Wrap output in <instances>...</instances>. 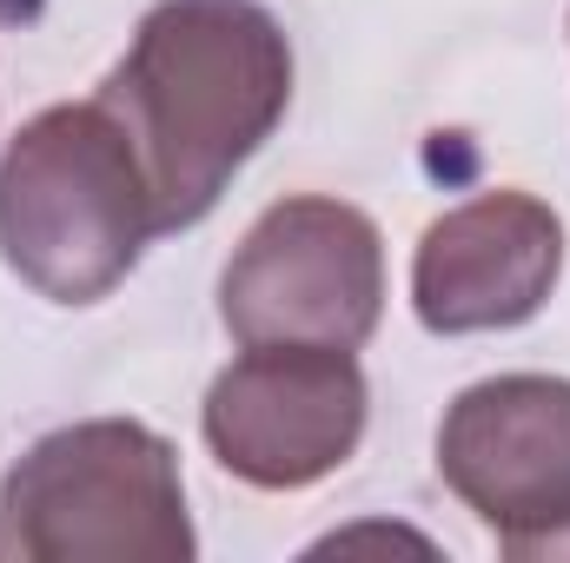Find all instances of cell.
<instances>
[{"instance_id":"obj_4","label":"cell","mask_w":570,"mask_h":563,"mask_svg":"<svg viewBox=\"0 0 570 563\" xmlns=\"http://www.w3.org/2000/svg\"><path fill=\"white\" fill-rule=\"evenodd\" d=\"M385 312V246L379 226L345 199H279L239 239L219 318L246 352L318 345L358 352Z\"/></svg>"},{"instance_id":"obj_7","label":"cell","mask_w":570,"mask_h":563,"mask_svg":"<svg viewBox=\"0 0 570 563\" xmlns=\"http://www.w3.org/2000/svg\"><path fill=\"white\" fill-rule=\"evenodd\" d=\"M564 273V219L531 192H478L431 219L412 259V305L438 338L538 318Z\"/></svg>"},{"instance_id":"obj_2","label":"cell","mask_w":570,"mask_h":563,"mask_svg":"<svg viewBox=\"0 0 570 563\" xmlns=\"http://www.w3.org/2000/svg\"><path fill=\"white\" fill-rule=\"evenodd\" d=\"M159 233L140 152L100 107H47L0 152V259L53 305H94Z\"/></svg>"},{"instance_id":"obj_3","label":"cell","mask_w":570,"mask_h":563,"mask_svg":"<svg viewBox=\"0 0 570 563\" xmlns=\"http://www.w3.org/2000/svg\"><path fill=\"white\" fill-rule=\"evenodd\" d=\"M0 557L20 563H186L179 451L134 418L47 431L0 477Z\"/></svg>"},{"instance_id":"obj_6","label":"cell","mask_w":570,"mask_h":563,"mask_svg":"<svg viewBox=\"0 0 570 563\" xmlns=\"http://www.w3.org/2000/svg\"><path fill=\"white\" fill-rule=\"evenodd\" d=\"M365 372L352 352L273 345L226 365L206 392V444L253 491H305L365 437Z\"/></svg>"},{"instance_id":"obj_1","label":"cell","mask_w":570,"mask_h":563,"mask_svg":"<svg viewBox=\"0 0 570 563\" xmlns=\"http://www.w3.org/2000/svg\"><path fill=\"white\" fill-rule=\"evenodd\" d=\"M100 107L140 152L159 233H186L292 107L285 27L259 0H159Z\"/></svg>"},{"instance_id":"obj_5","label":"cell","mask_w":570,"mask_h":563,"mask_svg":"<svg viewBox=\"0 0 570 563\" xmlns=\"http://www.w3.org/2000/svg\"><path fill=\"white\" fill-rule=\"evenodd\" d=\"M438 477L511 551H570V378L504 372L451 398L438 424Z\"/></svg>"}]
</instances>
